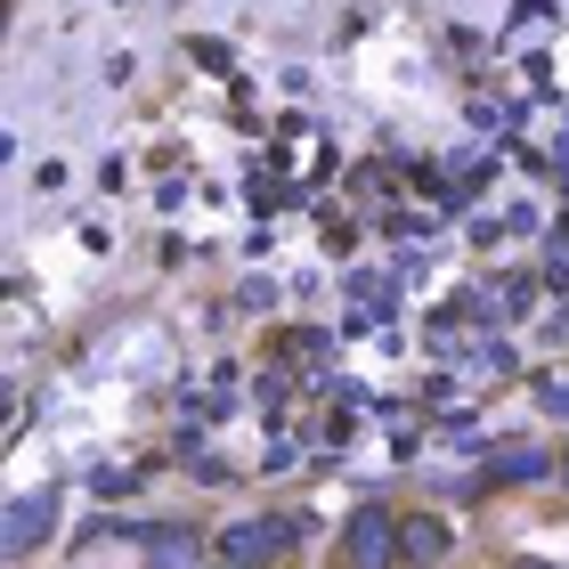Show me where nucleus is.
<instances>
[{
	"mask_svg": "<svg viewBox=\"0 0 569 569\" xmlns=\"http://www.w3.org/2000/svg\"><path fill=\"white\" fill-rule=\"evenodd\" d=\"M333 569H399V505H350Z\"/></svg>",
	"mask_w": 569,
	"mask_h": 569,
	"instance_id": "f257e3e1",
	"label": "nucleus"
},
{
	"mask_svg": "<svg viewBox=\"0 0 569 569\" xmlns=\"http://www.w3.org/2000/svg\"><path fill=\"white\" fill-rule=\"evenodd\" d=\"M220 561H244V569H277L284 553H293V521H277V512H252V521H228L212 537Z\"/></svg>",
	"mask_w": 569,
	"mask_h": 569,
	"instance_id": "f03ea898",
	"label": "nucleus"
},
{
	"mask_svg": "<svg viewBox=\"0 0 569 569\" xmlns=\"http://www.w3.org/2000/svg\"><path fill=\"white\" fill-rule=\"evenodd\" d=\"M456 561V521L431 505H407L399 512V569H448Z\"/></svg>",
	"mask_w": 569,
	"mask_h": 569,
	"instance_id": "7ed1b4c3",
	"label": "nucleus"
},
{
	"mask_svg": "<svg viewBox=\"0 0 569 569\" xmlns=\"http://www.w3.org/2000/svg\"><path fill=\"white\" fill-rule=\"evenodd\" d=\"M139 553H147V569H212V537L188 521H163L139 537Z\"/></svg>",
	"mask_w": 569,
	"mask_h": 569,
	"instance_id": "20e7f679",
	"label": "nucleus"
},
{
	"mask_svg": "<svg viewBox=\"0 0 569 569\" xmlns=\"http://www.w3.org/2000/svg\"><path fill=\"white\" fill-rule=\"evenodd\" d=\"M49 529H58V497H41V488H33V497H17V505H9V529H0V553H9V569L33 561V546H41Z\"/></svg>",
	"mask_w": 569,
	"mask_h": 569,
	"instance_id": "39448f33",
	"label": "nucleus"
},
{
	"mask_svg": "<svg viewBox=\"0 0 569 569\" xmlns=\"http://www.w3.org/2000/svg\"><path fill=\"white\" fill-rule=\"evenodd\" d=\"M546 472H561V456H546L529 439V448H512V456H497V480H512V488H529V480H546Z\"/></svg>",
	"mask_w": 569,
	"mask_h": 569,
	"instance_id": "423d86ee",
	"label": "nucleus"
},
{
	"mask_svg": "<svg viewBox=\"0 0 569 569\" xmlns=\"http://www.w3.org/2000/svg\"><path fill=\"white\" fill-rule=\"evenodd\" d=\"M505 569H561V561H553V553H512Z\"/></svg>",
	"mask_w": 569,
	"mask_h": 569,
	"instance_id": "0eeeda50",
	"label": "nucleus"
},
{
	"mask_svg": "<svg viewBox=\"0 0 569 569\" xmlns=\"http://www.w3.org/2000/svg\"><path fill=\"white\" fill-rule=\"evenodd\" d=\"M561 488H569V448H561Z\"/></svg>",
	"mask_w": 569,
	"mask_h": 569,
	"instance_id": "6e6552de",
	"label": "nucleus"
},
{
	"mask_svg": "<svg viewBox=\"0 0 569 569\" xmlns=\"http://www.w3.org/2000/svg\"><path fill=\"white\" fill-rule=\"evenodd\" d=\"M212 569H244V561H220V553H212Z\"/></svg>",
	"mask_w": 569,
	"mask_h": 569,
	"instance_id": "1a4fd4ad",
	"label": "nucleus"
}]
</instances>
